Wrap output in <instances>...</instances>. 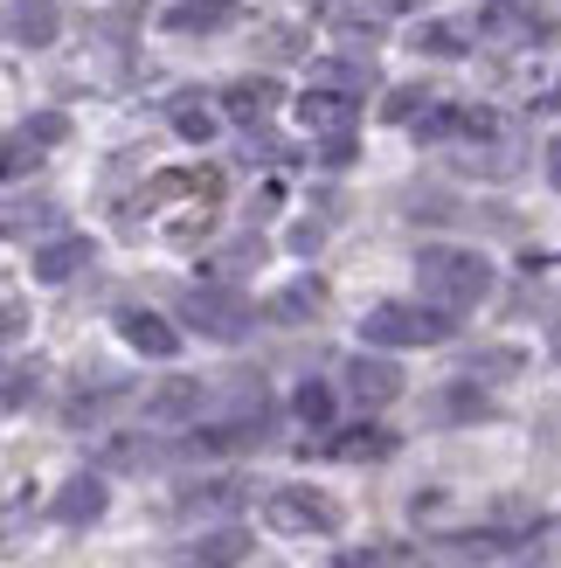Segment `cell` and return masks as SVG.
<instances>
[{
  "label": "cell",
  "mask_w": 561,
  "mask_h": 568,
  "mask_svg": "<svg viewBox=\"0 0 561 568\" xmlns=\"http://www.w3.org/2000/svg\"><path fill=\"white\" fill-rule=\"evenodd\" d=\"M319 83H333V91H354L360 98V83H375L368 70H354V63H319Z\"/></svg>",
  "instance_id": "25"
},
{
  "label": "cell",
  "mask_w": 561,
  "mask_h": 568,
  "mask_svg": "<svg viewBox=\"0 0 561 568\" xmlns=\"http://www.w3.org/2000/svg\"><path fill=\"white\" fill-rule=\"evenodd\" d=\"M202 403H208V395H202V382H160L153 395H146V423H187V416H202Z\"/></svg>",
  "instance_id": "15"
},
{
  "label": "cell",
  "mask_w": 561,
  "mask_h": 568,
  "mask_svg": "<svg viewBox=\"0 0 561 568\" xmlns=\"http://www.w3.org/2000/svg\"><path fill=\"white\" fill-rule=\"evenodd\" d=\"M305 36H292V28H277V36H264V55H298Z\"/></svg>",
  "instance_id": "29"
},
{
  "label": "cell",
  "mask_w": 561,
  "mask_h": 568,
  "mask_svg": "<svg viewBox=\"0 0 561 568\" xmlns=\"http://www.w3.org/2000/svg\"><path fill=\"white\" fill-rule=\"evenodd\" d=\"M319 312H326V284L319 277H298V284H285V292L264 298L271 326H305V320H319Z\"/></svg>",
  "instance_id": "13"
},
{
  "label": "cell",
  "mask_w": 561,
  "mask_h": 568,
  "mask_svg": "<svg viewBox=\"0 0 561 568\" xmlns=\"http://www.w3.org/2000/svg\"><path fill=\"white\" fill-rule=\"evenodd\" d=\"M181 320L194 333H208V339H243L249 326H257V305H249L243 292H230V284H194V292L181 298Z\"/></svg>",
  "instance_id": "4"
},
{
  "label": "cell",
  "mask_w": 561,
  "mask_h": 568,
  "mask_svg": "<svg viewBox=\"0 0 561 568\" xmlns=\"http://www.w3.org/2000/svg\"><path fill=\"white\" fill-rule=\"evenodd\" d=\"M333 450H340V458H388L396 437H388V430H354V437H340Z\"/></svg>",
  "instance_id": "22"
},
{
  "label": "cell",
  "mask_w": 561,
  "mask_h": 568,
  "mask_svg": "<svg viewBox=\"0 0 561 568\" xmlns=\"http://www.w3.org/2000/svg\"><path fill=\"white\" fill-rule=\"evenodd\" d=\"M340 568H381V561H368V555H347V561H340Z\"/></svg>",
  "instance_id": "33"
},
{
  "label": "cell",
  "mask_w": 561,
  "mask_h": 568,
  "mask_svg": "<svg viewBox=\"0 0 561 568\" xmlns=\"http://www.w3.org/2000/svg\"><path fill=\"white\" fill-rule=\"evenodd\" d=\"M298 416L313 423V430H319V423H333V395H326V382H305V388H298Z\"/></svg>",
  "instance_id": "24"
},
{
  "label": "cell",
  "mask_w": 561,
  "mask_h": 568,
  "mask_svg": "<svg viewBox=\"0 0 561 568\" xmlns=\"http://www.w3.org/2000/svg\"><path fill=\"white\" fill-rule=\"evenodd\" d=\"M416 284H424V298L437 312H458L465 305H479L492 292V264H486V250H465V243H430V250H416Z\"/></svg>",
  "instance_id": "1"
},
{
  "label": "cell",
  "mask_w": 561,
  "mask_h": 568,
  "mask_svg": "<svg viewBox=\"0 0 561 568\" xmlns=\"http://www.w3.org/2000/svg\"><path fill=\"white\" fill-rule=\"evenodd\" d=\"M243 555H249V534H243V527H208V534H194L174 561H181V568H236Z\"/></svg>",
  "instance_id": "12"
},
{
  "label": "cell",
  "mask_w": 561,
  "mask_h": 568,
  "mask_svg": "<svg viewBox=\"0 0 561 568\" xmlns=\"http://www.w3.org/2000/svg\"><path fill=\"white\" fill-rule=\"evenodd\" d=\"M21 333H28V305L0 298V347H8V339H21Z\"/></svg>",
  "instance_id": "26"
},
{
  "label": "cell",
  "mask_w": 561,
  "mask_h": 568,
  "mask_svg": "<svg viewBox=\"0 0 561 568\" xmlns=\"http://www.w3.org/2000/svg\"><path fill=\"white\" fill-rule=\"evenodd\" d=\"M14 403H28V375L21 367H0V409H14Z\"/></svg>",
  "instance_id": "27"
},
{
  "label": "cell",
  "mask_w": 561,
  "mask_h": 568,
  "mask_svg": "<svg viewBox=\"0 0 561 568\" xmlns=\"http://www.w3.org/2000/svg\"><path fill=\"white\" fill-rule=\"evenodd\" d=\"M479 42H492V49H548L554 42V14L527 8V0H486L479 8Z\"/></svg>",
  "instance_id": "5"
},
{
  "label": "cell",
  "mask_w": 561,
  "mask_h": 568,
  "mask_svg": "<svg viewBox=\"0 0 561 568\" xmlns=\"http://www.w3.org/2000/svg\"><path fill=\"white\" fill-rule=\"evenodd\" d=\"M222 104H230V119L236 125H264L277 104H285V83H271V77H243V83H230L222 91Z\"/></svg>",
  "instance_id": "14"
},
{
  "label": "cell",
  "mask_w": 561,
  "mask_h": 568,
  "mask_svg": "<svg viewBox=\"0 0 561 568\" xmlns=\"http://www.w3.org/2000/svg\"><path fill=\"white\" fill-rule=\"evenodd\" d=\"M347 395H354V403H368V409L396 403V395H402V367L381 361V354H360V361H347Z\"/></svg>",
  "instance_id": "9"
},
{
  "label": "cell",
  "mask_w": 561,
  "mask_h": 568,
  "mask_svg": "<svg viewBox=\"0 0 561 568\" xmlns=\"http://www.w3.org/2000/svg\"><path fill=\"white\" fill-rule=\"evenodd\" d=\"M479 367H486V375H513V367H520V354H507V347H499V354H479V361H471V375H479Z\"/></svg>",
  "instance_id": "28"
},
{
  "label": "cell",
  "mask_w": 561,
  "mask_h": 568,
  "mask_svg": "<svg viewBox=\"0 0 561 568\" xmlns=\"http://www.w3.org/2000/svg\"><path fill=\"white\" fill-rule=\"evenodd\" d=\"M264 520L277 534H333L340 527V506H333L326 493H313V486H277L264 499Z\"/></svg>",
  "instance_id": "6"
},
{
  "label": "cell",
  "mask_w": 561,
  "mask_h": 568,
  "mask_svg": "<svg viewBox=\"0 0 561 568\" xmlns=\"http://www.w3.org/2000/svg\"><path fill=\"white\" fill-rule=\"evenodd\" d=\"M416 104H430L424 91H396V98H388V119H416Z\"/></svg>",
  "instance_id": "30"
},
{
  "label": "cell",
  "mask_w": 561,
  "mask_h": 568,
  "mask_svg": "<svg viewBox=\"0 0 561 568\" xmlns=\"http://www.w3.org/2000/svg\"><path fill=\"white\" fill-rule=\"evenodd\" d=\"M548 181H554V194H561V139H548Z\"/></svg>",
  "instance_id": "31"
},
{
  "label": "cell",
  "mask_w": 561,
  "mask_h": 568,
  "mask_svg": "<svg viewBox=\"0 0 561 568\" xmlns=\"http://www.w3.org/2000/svg\"><path fill=\"white\" fill-rule=\"evenodd\" d=\"M104 506H111V486L98 471H70L63 478V493L49 499V514H55V527H91V520H104Z\"/></svg>",
  "instance_id": "7"
},
{
  "label": "cell",
  "mask_w": 561,
  "mask_h": 568,
  "mask_svg": "<svg viewBox=\"0 0 561 568\" xmlns=\"http://www.w3.org/2000/svg\"><path fill=\"white\" fill-rule=\"evenodd\" d=\"M298 125L326 139V153L333 160H347L354 153V125H360V98L354 91H333V83H313V91L298 98Z\"/></svg>",
  "instance_id": "3"
},
{
  "label": "cell",
  "mask_w": 561,
  "mask_h": 568,
  "mask_svg": "<svg viewBox=\"0 0 561 568\" xmlns=\"http://www.w3.org/2000/svg\"><path fill=\"white\" fill-rule=\"evenodd\" d=\"M249 14L236 0H181V8H166V28L174 36H222V28H243Z\"/></svg>",
  "instance_id": "10"
},
{
  "label": "cell",
  "mask_w": 561,
  "mask_h": 568,
  "mask_svg": "<svg viewBox=\"0 0 561 568\" xmlns=\"http://www.w3.org/2000/svg\"><path fill=\"white\" fill-rule=\"evenodd\" d=\"M63 132H70L63 111H42V119H28V125H21V146H55Z\"/></svg>",
  "instance_id": "23"
},
{
  "label": "cell",
  "mask_w": 561,
  "mask_h": 568,
  "mask_svg": "<svg viewBox=\"0 0 561 568\" xmlns=\"http://www.w3.org/2000/svg\"><path fill=\"white\" fill-rule=\"evenodd\" d=\"M548 347H554V361H561V305H554V320H548Z\"/></svg>",
  "instance_id": "32"
},
{
  "label": "cell",
  "mask_w": 561,
  "mask_h": 568,
  "mask_svg": "<svg viewBox=\"0 0 561 568\" xmlns=\"http://www.w3.org/2000/svg\"><path fill=\"white\" fill-rule=\"evenodd\" d=\"M458 132H492V119L465 104H424V119H416V139H458Z\"/></svg>",
  "instance_id": "17"
},
{
  "label": "cell",
  "mask_w": 561,
  "mask_h": 568,
  "mask_svg": "<svg viewBox=\"0 0 561 568\" xmlns=\"http://www.w3.org/2000/svg\"><path fill=\"white\" fill-rule=\"evenodd\" d=\"M83 264H91V236H55V243L35 250V277H42V284H63V277H76Z\"/></svg>",
  "instance_id": "16"
},
{
  "label": "cell",
  "mask_w": 561,
  "mask_h": 568,
  "mask_svg": "<svg viewBox=\"0 0 561 568\" xmlns=\"http://www.w3.org/2000/svg\"><path fill=\"white\" fill-rule=\"evenodd\" d=\"M437 416L443 423H479V416H492V403L479 395V382H458V388L437 395Z\"/></svg>",
  "instance_id": "19"
},
{
  "label": "cell",
  "mask_w": 561,
  "mask_h": 568,
  "mask_svg": "<svg viewBox=\"0 0 561 568\" xmlns=\"http://www.w3.org/2000/svg\"><path fill=\"white\" fill-rule=\"evenodd\" d=\"M471 36H458V21H430V28H416V49H430V55H465Z\"/></svg>",
  "instance_id": "21"
},
{
  "label": "cell",
  "mask_w": 561,
  "mask_h": 568,
  "mask_svg": "<svg viewBox=\"0 0 561 568\" xmlns=\"http://www.w3.org/2000/svg\"><path fill=\"white\" fill-rule=\"evenodd\" d=\"M174 132L181 139H215V111L202 98H174Z\"/></svg>",
  "instance_id": "20"
},
{
  "label": "cell",
  "mask_w": 561,
  "mask_h": 568,
  "mask_svg": "<svg viewBox=\"0 0 561 568\" xmlns=\"http://www.w3.org/2000/svg\"><path fill=\"white\" fill-rule=\"evenodd\" d=\"M360 333H368V347H437V339H451V312L409 305V298H381V305H368Z\"/></svg>",
  "instance_id": "2"
},
{
  "label": "cell",
  "mask_w": 561,
  "mask_h": 568,
  "mask_svg": "<svg viewBox=\"0 0 561 568\" xmlns=\"http://www.w3.org/2000/svg\"><path fill=\"white\" fill-rule=\"evenodd\" d=\"M55 28H63V8H55V0H8V14H0V36L14 49H49Z\"/></svg>",
  "instance_id": "8"
},
{
  "label": "cell",
  "mask_w": 561,
  "mask_h": 568,
  "mask_svg": "<svg viewBox=\"0 0 561 568\" xmlns=\"http://www.w3.org/2000/svg\"><path fill=\"white\" fill-rule=\"evenodd\" d=\"M119 333H125V347L153 354V361H174V354H181V333L166 326L160 312H146V305H125V312H119Z\"/></svg>",
  "instance_id": "11"
},
{
  "label": "cell",
  "mask_w": 561,
  "mask_h": 568,
  "mask_svg": "<svg viewBox=\"0 0 561 568\" xmlns=\"http://www.w3.org/2000/svg\"><path fill=\"white\" fill-rule=\"evenodd\" d=\"M230 506H243V478H208V486H187V493H181V514H187V520L230 514Z\"/></svg>",
  "instance_id": "18"
}]
</instances>
